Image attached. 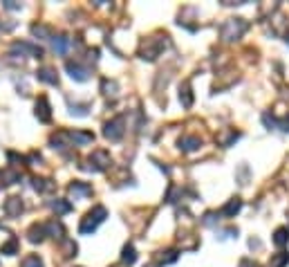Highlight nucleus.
I'll list each match as a JSON object with an SVG mask.
<instances>
[{
	"label": "nucleus",
	"mask_w": 289,
	"mask_h": 267,
	"mask_svg": "<svg viewBox=\"0 0 289 267\" xmlns=\"http://www.w3.org/2000/svg\"><path fill=\"white\" fill-rule=\"evenodd\" d=\"M45 236H48V224H32L29 227V231H27V238H29V243H41L45 241Z\"/></svg>",
	"instance_id": "9b49d317"
},
{
	"label": "nucleus",
	"mask_w": 289,
	"mask_h": 267,
	"mask_svg": "<svg viewBox=\"0 0 289 267\" xmlns=\"http://www.w3.org/2000/svg\"><path fill=\"white\" fill-rule=\"evenodd\" d=\"M179 101H182V106H186V108L193 106V92H191L189 83H184V86L179 88Z\"/></svg>",
	"instance_id": "f3484780"
},
{
	"label": "nucleus",
	"mask_w": 289,
	"mask_h": 267,
	"mask_svg": "<svg viewBox=\"0 0 289 267\" xmlns=\"http://www.w3.org/2000/svg\"><path fill=\"white\" fill-rule=\"evenodd\" d=\"M285 41H287V45H289V34H287V38H285Z\"/></svg>",
	"instance_id": "7c9ffc66"
},
{
	"label": "nucleus",
	"mask_w": 289,
	"mask_h": 267,
	"mask_svg": "<svg viewBox=\"0 0 289 267\" xmlns=\"http://www.w3.org/2000/svg\"><path fill=\"white\" fill-rule=\"evenodd\" d=\"M240 209H242V200H240V198H231L229 202L224 204V207H222L220 214L224 216V218H233V216H236Z\"/></svg>",
	"instance_id": "4468645a"
},
{
	"label": "nucleus",
	"mask_w": 289,
	"mask_h": 267,
	"mask_svg": "<svg viewBox=\"0 0 289 267\" xmlns=\"http://www.w3.org/2000/svg\"><path fill=\"white\" fill-rule=\"evenodd\" d=\"M11 52H21V54H27V56H34V59H41L43 56V49L32 43H14L11 45Z\"/></svg>",
	"instance_id": "6e6552de"
},
{
	"label": "nucleus",
	"mask_w": 289,
	"mask_h": 267,
	"mask_svg": "<svg viewBox=\"0 0 289 267\" xmlns=\"http://www.w3.org/2000/svg\"><path fill=\"white\" fill-rule=\"evenodd\" d=\"M90 193H92V187L85 184V182H72V184H70V198H74V200L85 198Z\"/></svg>",
	"instance_id": "9d476101"
},
{
	"label": "nucleus",
	"mask_w": 289,
	"mask_h": 267,
	"mask_svg": "<svg viewBox=\"0 0 289 267\" xmlns=\"http://www.w3.org/2000/svg\"><path fill=\"white\" fill-rule=\"evenodd\" d=\"M0 180H2V184H16L21 180V173L14 171V169H5V171L0 173Z\"/></svg>",
	"instance_id": "aec40b11"
},
{
	"label": "nucleus",
	"mask_w": 289,
	"mask_h": 267,
	"mask_svg": "<svg viewBox=\"0 0 289 267\" xmlns=\"http://www.w3.org/2000/svg\"><path fill=\"white\" fill-rule=\"evenodd\" d=\"M36 79L43 83H49V86H58V74L54 68H41L36 72Z\"/></svg>",
	"instance_id": "f8f14e48"
},
{
	"label": "nucleus",
	"mask_w": 289,
	"mask_h": 267,
	"mask_svg": "<svg viewBox=\"0 0 289 267\" xmlns=\"http://www.w3.org/2000/svg\"><path fill=\"white\" fill-rule=\"evenodd\" d=\"M5 7L7 9H21V5H18V2H11V0L9 2H5Z\"/></svg>",
	"instance_id": "c756f323"
},
{
	"label": "nucleus",
	"mask_w": 289,
	"mask_h": 267,
	"mask_svg": "<svg viewBox=\"0 0 289 267\" xmlns=\"http://www.w3.org/2000/svg\"><path fill=\"white\" fill-rule=\"evenodd\" d=\"M68 139H70V146H85L95 139V135L83 133V130H74V133H68Z\"/></svg>",
	"instance_id": "1a4fd4ad"
},
{
	"label": "nucleus",
	"mask_w": 289,
	"mask_h": 267,
	"mask_svg": "<svg viewBox=\"0 0 289 267\" xmlns=\"http://www.w3.org/2000/svg\"><path fill=\"white\" fill-rule=\"evenodd\" d=\"M287 243H289V229H287V227H280V229H276V234H273V245L285 247Z\"/></svg>",
	"instance_id": "6ab92c4d"
},
{
	"label": "nucleus",
	"mask_w": 289,
	"mask_h": 267,
	"mask_svg": "<svg viewBox=\"0 0 289 267\" xmlns=\"http://www.w3.org/2000/svg\"><path fill=\"white\" fill-rule=\"evenodd\" d=\"M202 146V139L200 137H182L179 139V148L182 150H197Z\"/></svg>",
	"instance_id": "2eb2a0df"
},
{
	"label": "nucleus",
	"mask_w": 289,
	"mask_h": 267,
	"mask_svg": "<svg viewBox=\"0 0 289 267\" xmlns=\"http://www.w3.org/2000/svg\"><path fill=\"white\" fill-rule=\"evenodd\" d=\"M32 34H34V36H49V27H45V25H34V27H32Z\"/></svg>",
	"instance_id": "cd10ccee"
},
{
	"label": "nucleus",
	"mask_w": 289,
	"mask_h": 267,
	"mask_svg": "<svg viewBox=\"0 0 289 267\" xmlns=\"http://www.w3.org/2000/svg\"><path fill=\"white\" fill-rule=\"evenodd\" d=\"M169 45V36L164 38H146V43L142 48V59L146 61H155L162 54V49Z\"/></svg>",
	"instance_id": "f03ea898"
},
{
	"label": "nucleus",
	"mask_w": 289,
	"mask_h": 267,
	"mask_svg": "<svg viewBox=\"0 0 289 267\" xmlns=\"http://www.w3.org/2000/svg\"><path fill=\"white\" fill-rule=\"evenodd\" d=\"M101 90H103L105 97H112V99L119 95V86H117V81H110V79H103V83H101Z\"/></svg>",
	"instance_id": "a211bd4d"
},
{
	"label": "nucleus",
	"mask_w": 289,
	"mask_h": 267,
	"mask_svg": "<svg viewBox=\"0 0 289 267\" xmlns=\"http://www.w3.org/2000/svg\"><path fill=\"white\" fill-rule=\"evenodd\" d=\"M244 29H247V23L242 21V18H229V21L222 25V38H224V41H236Z\"/></svg>",
	"instance_id": "7ed1b4c3"
},
{
	"label": "nucleus",
	"mask_w": 289,
	"mask_h": 267,
	"mask_svg": "<svg viewBox=\"0 0 289 267\" xmlns=\"http://www.w3.org/2000/svg\"><path fill=\"white\" fill-rule=\"evenodd\" d=\"M52 209L56 211V214H68L70 209H72V204H70L68 200H54V202H52Z\"/></svg>",
	"instance_id": "393cba45"
},
{
	"label": "nucleus",
	"mask_w": 289,
	"mask_h": 267,
	"mask_svg": "<svg viewBox=\"0 0 289 267\" xmlns=\"http://www.w3.org/2000/svg\"><path fill=\"white\" fill-rule=\"evenodd\" d=\"M123 133H126V119L123 117L110 119V121L105 123V128H103V135L110 139V142H119V139L123 137Z\"/></svg>",
	"instance_id": "20e7f679"
},
{
	"label": "nucleus",
	"mask_w": 289,
	"mask_h": 267,
	"mask_svg": "<svg viewBox=\"0 0 289 267\" xmlns=\"http://www.w3.org/2000/svg\"><path fill=\"white\" fill-rule=\"evenodd\" d=\"M18 251V238H14L11 236L9 243H5V245H0V254H7V256H14Z\"/></svg>",
	"instance_id": "412c9836"
},
{
	"label": "nucleus",
	"mask_w": 289,
	"mask_h": 267,
	"mask_svg": "<svg viewBox=\"0 0 289 267\" xmlns=\"http://www.w3.org/2000/svg\"><path fill=\"white\" fill-rule=\"evenodd\" d=\"M70 48V38L68 36H56L54 38V49H56L58 54H65Z\"/></svg>",
	"instance_id": "5701e85b"
},
{
	"label": "nucleus",
	"mask_w": 289,
	"mask_h": 267,
	"mask_svg": "<svg viewBox=\"0 0 289 267\" xmlns=\"http://www.w3.org/2000/svg\"><path fill=\"white\" fill-rule=\"evenodd\" d=\"M36 117H38V121H43V123H48L49 119H52V108H49L48 97H38V101H36Z\"/></svg>",
	"instance_id": "0eeeda50"
},
{
	"label": "nucleus",
	"mask_w": 289,
	"mask_h": 267,
	"mask_svg": "<svg viewBox=\"0 0 289 267\" xmlns=\"http://www.w3.org/2000/svg\"><path fill=\"white\" fill-rule=\"evenodd\" d=\"M121 261L126 263V265H132V263L137 261V251L132 245H126L123 247V254H121Z\"/></svg>",
	"instance_id": "4be33fe9"
},
{
	"label": "nucleus",
	"mask_w": 289,
	"mask_h": 267,
	"mask_svg": "<svg viewBox=\"0 0 289 267\" xmlns=\"http://www.w3.org/2000/svg\"><path fill=\"white\" fill-rule=\"evenodd\" d=\"M105 218H108V209L101 207V204H95V207L85 214V218L81 220L79 231H81V234H95L96 227H99Z\"/></svg>",
	"instance_id": "f257e3e1"
},
{
	"label": "nucleus",
	"mask_w": 289,
	"mask_h": 267,
	"mask_svg": "<svg viewBox=\"0 0 289 267\" xmlns=\"http://www.w3.org/2000/svg\"><path fill=\"white\" fill-rule=\"evenodd\" d=\"M68 72H70V76L72 79H76V81H88L90 79V70L88 68H83V65L79 63V61H68Z\"/></svg>",
	"instance_id": "423d86ee"
},
{
	"label": "nucleus",
	"mask_w": 289,
	"mask_h": 267,
	"mask_svg": "<svg viewBox=\"0 0 289 267\" xmlns=\"http://www.w3.org/2000/svg\"><path fill=\"white\" fill-rule=\"evenodd\" d=\"M21 267H45L43 265V261L36 256V254H32V256H27V258H23V263H21Z\"/></svg>",
	"instance_id": "a878e982"
},
{
	"label": "nucleus",
	"mask_w": 289,
	"mask_h": 267,
	"mask_svg": "<svg viewBox=\"0 0 289 267\" xmlns=\"http://www.w3.org/2000/svg\"><path fill=\"white\" fill-rule=\"evenodd\" d=\"M32 187L36 189L38 193H49V191H54V182L52 180H43V177H34Z\"/></svg>",
	"instance_id": "dca6fc26"
},
{
	"label": "nucleus",
	"mask_w": 289,
	"mask_h": 267,
	"mask_svg": "<svg viewBox=\"0 0 289 267\" xmlns=\"http://www.w3.org/2000/svg\"><path fill=\"white\" fill-rule=\"evenodd\" d=\"M287 263H289V254H287V251H280V254H276V256L271 258L269 267H285Z\"/></svg>",
	"instance_id": "b1692460"
},
{
	"label": "nucleus",
	"mask_w": 289,
	"mask_h": 267,
	"mask_svg": "<svg viewBox=\"0 0 289 267\" xmlns=\"http://www.w3.org/2000/svg\"><path fill=\"white\" fill-rule=\"evenodd\" d=\"M240 267H258V263H253V261H249V258H244V261L240 263Z\"/></svg>",
	"instance_id": "c85d7f7f"
},
{
	"label": "nucleus",
	"mask_w": 289,
	"mask_h": 267,
	"mask_svg": "<svg viewBox=\"0 0 289 267\" xmlns=\"http://www.w3.org/2000/svg\"><path fill=\"white\" fill-rule=\"evenodd\" d=\"M88 162H90V166H88L90 171H105V169L112 164V157H110V153H108V150L99 148V150H95V153L88 157Z\"/></svg>",
	"instance_id": "39448f33"
},
{
	"label": "nucleus",
	"mask_w": 289,
	"mask_h": 267,
	"mask_svg": "<svg viewBox=\"0 0 289 267\" xmlns=\"http://www.w3.org/2000/svg\"><path fill=\"white\" fill-rule=\"evenodd\" d=\"M175 261H177V251L175 249H166V251H162V256H159V263H164V265L175 263Z\"/></svg>",
	"instance_id": "bb28decb"
},
{
	"label": "nucleus",
	"mask_w": 289,
	"mask_h": 267,
	"mask_svg": "<svg viewBox=\"0 0 289 267\" xmlns=\"http://www.w3.org/2000/svg\"><path fill=\"white\" fill-rule=\"evenodd\" d=\"M21 211H23V200L21 198H7V202H5V214L9 216V218H18L21 216Z\"/></svg>",
	"instance_id": "ddd939ff"
}]
</instances>
